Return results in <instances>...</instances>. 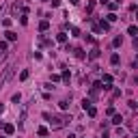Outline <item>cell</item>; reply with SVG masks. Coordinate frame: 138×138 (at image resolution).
I'll use <instances>...</instances> for the list:
<instances>
[{
	"instance_id": "16",
	"label": "cell",
	"mask_w": 138,
	"mask_h": 138,
	"mask_svg": "<svg viewBox=\"0 0 138 138\" xmlns=\"http://www.w3.org/2000/svg\"><path fill=\"white\" fill-rule=\"evenodd\" d=\"M37 132H39V136H45V134H47V129H45V127H39Z\"/></svg>"
},
{
	"instance_id": "15",
	"label": "cell",
	"mask_w": 138,
	"mask_h": 138,
	"mask_svg": "<svg viewBox=\"0 0 138 138\" xmlns=\"http://www.w3.org/2000/svg\"><path fill=\"white\" fill-rule=\"evenodd\" d=\"M97 56H99V50H97V47H95V50L91 52V58H97Z\"/></svg>"
},
{
	"instance_id": "22",
	"label": "cell",
	"mask_w": 138,
	"mask_h": 138,
	"mask_svg": "<svg viewBox=\"0 0 138 138\" xmlns=\"http://www.w3.org/2000/svg\"><path fill=\"white\" fill-rule=\"evenodd\" d=\"M136 138H138V136H136Z\"/></svg>"
},
{
	"instance_id": "13",
	"label": "cell",
	"mask_w": 138,
	"mask_h": 138,
	"mask_svg": "<svg viewBox=\"0 0 138 138\" xmlns=\"http://www.w3.org/2000/svg\"><path fill=\"white\" fill-rule=\"evenodd\" d=\"M28 76H30V74H28V69H24V71H22V74H20V80H26V78H28Z\"/></svg>"
},
{
	"instance_id": "11",
	"label": "cell",
	"mask_w": 138,
	"mask_h": 138,
	"mask_svg": "<svg viewBox=\"0 0 138 138\" xmlns=\"http://www.w3.org/2000/svg\"><path fill=\"white\" fill-rule=\"evenodd\" d=\"M110 63H112V65H119V54H112V56H110Z\"/></svg>"
},
{
	"instance_id": "10",
	"label": "cell",
	"mask_w": 138,
	"mask_h": 138,
	"mask_svg": "<svg viewBox=\"0 0 138 138\" xmlns=\"http://www.w3.org/2000/svg\"><path fill=\"white\" fill-rule=\"evenodd\" d=\"M99 28H104V30H110V22H104V20H101V24H99Z\"/></svg>"
},
{
	"instance_id": "19",
	"label": "cell",
	"mask_w": 138,
	"mask_h": 138,
	"mask_svg": "<svg viewBox=\"0 0 138 138\" xmlns=\"http://www.w3.org/2000/svg\"><path fill=\"white\" fill-rule=\"evenodd\" d=\"M69 2H71V4H78V2H80V0H69Z\"/></svg>"
},
{
	"instance_id": "4",
	"label": "cell",
	"mask_w": 138,
	"mask_h": 138,
	"mask_svg": "<svg viewBox=\"0 0 138 138\" xmlns=\"http://www.w3.org/2000/svg\"><path fill=\"white\" fill-rule=\"evenodd\" d=\"M56 41H58V43H65V41H67V35H65V33H58V35H56Z\"/></svg>"
},
{
	"instance_id": "7",
	"label": "cell",
	"mask_w": 138,
	"mask_h": 138,
	"mask_svg": "<svg viewBox=\"0 0 138 138\" xmlns=\"http://www.w3.org/2000/svg\"><path fill=\"white\" fill-rule=\"evenodd\" d=\"M121 121H123V117H121V115H115V119H112V123H115V125H121Z\"/></svg>"
},
{
	"instance_id": "9",
	"label": "cell",
	"mask_w": 138,
	"mask_h": 138,
	"mask_svg": "<svg viewBox=\"0 0 138 138\" xmlns=\"http://www.w3.org/2000/svg\"><path fill=\"white\" fill-rule=\"evenodd\" d=\"M86 110H88V117H95V115H97V108H93V106H88Z\"/></svg>"
},
{
	"instance_id": "6",
	"label": "cell",
	"mask_w": 138,
	"mask_h": 138,
	"mask_svg": "<svg viewBox=\"0 0 138 138\" xmlns=\"http://www.w3.org/2000/svg\"><path fill=\"white\" fill-rule=\"evenodd\" d=\"M47 28H50V24H47V20H43L39 24V30H47Z\"/></svg>"
},
{
	"instance_id": "3",
	"label": "cell",
	"mask_w": 138,
	"mask_h": 138,
	"mask_svg": "<svg viewBox=\"0 0 138 138\" xmlns=\"http://www.w3.org/2000/svg\"><path fill=\"white\" fill-rule=\"evenodd\" d=\"M74 52H76V58H80V61H82V58L86 56V54H84V50H82V47H78V50H74Z\"/></svg>"
},
{
	"instance_id": "21",
	"label": "cell",
	"mask_w": 138,
	"mask_h": 138,
	"mask_svg": "<svg viewBox=\"0 0 138 138\" xmlns=\"http://www.w3.org/2000/svg\"><path fill=\"white\" fill-rule=\"evenodd\" d=\"M67 138H76V136H74V134H69V136H67Z\"/></svg>"
},
{
	"instance_id": "14",
	"label": "cell",
	"mask_w": 138,
	"mask_h": 138,
	"mask_svg": "<svg viewBox=\"0 0 138 138\" xmlns=\"http://www.w3.org/2000/svg\"><path fill=\"white\" fill-rule=\"evenodd\" d=\"M93 9H95V2H93V0H91V2H88V7H86V13H91Z\"/></svg>"
},
{
	"instance_id": "8",
	"label": "cell",
	"mask_w": 138,
	"mask_h": 138,
	"mask_svg": "<svg viewBox=\"0 0 138 138\" xmlns=\"http://www.w3.org/2000/svg\"><path fill=\"white\" fill-rule=\"evenodd\" d=\"M127 33H129V35H134V37H136V35H138V26H129V28H127Z\"/></svg>"
},
{
	"instance_id": "1",
	"label": "cell",
	"mask_w": 138,
	"mask_h": 138,
	"mask_svg": "<svg viewBox=\"0 0 138 138\" xmlns=\"http://www.w3.org/2000/svg\"><path fill=\"white\" fill-rule=\"evenodd\" d=\"M50 119H52V121H50L52 127H63V125L67 123V117H61V115H58V117H50Z\"/></svg>"
},
{
	"instance_id": "20",
	"label": "cell",
	"mask_w": 138,
	"mask_h": 138,
	"mask_svg": "<svg viewBox=\"0 0 138 138\" xmlns=\"http://www.w3.org/2000/svg\"><path fill=\"white\" fill-rule=\"evenodd\" d=\"M2 110H4V108H2V104H0V115H2Z\"/></svg>"
},
{
	"instance_id": "23",
	"label": "cell",
	"mask_w": 138,
	"mask_h": 138,
	"mask_svg": "<svg viewBox=\"0 0 138 138\" xmlns=\"http://www.w3.org/2000/svg\"><path fill=\"white\" fill-rule=\"evenodd\" d=\"M136 106H138V104H136Z\"/></svg>"
},
{
	"instance_id": "5",
	"label": "cell",
	"mask_w": 138,
	"mask_h": 138,
	"mask_svg": "<svg viewBox=\"0 0 138 138\" xmlns=\"http://www.w3.org/2000/svg\"><path fill=\"white\" fill-rule=\"evenodd\" d=\"M4 132H7V134H13V132H15V125L7 123V125H4Z\"/></svg>"
},
{
	"instance_id": "12",
	"label": "cell",
	"mask_w": 138,
	"mask_h": 138,
	"mask_svg": "<svg viewBox=\"0 0 138 138\" xmlns=\"http://www.w3.org/2000/svg\"><path fill=\"white\" fill-rule=\"evenodd\" d=\"M121 43H123V39H121V37H115V41H112V45H115V47H119Z\"/></svg>"
},
{
	"instance_id": "17",
	"label": "cell",
	"mask_w": 138,
	"mask_h": 138,
	"mask_svg": "<svg viewBox=\"0 0 138 138\" xmlns=\"http://www.w3.org/2000/svg\"><path fill=\"white\" fill-rule=\"evenodd\" d=\"M7 47H9V45H7V41H0V50H7Z\"/></svg>"
},
{
	"instance_id": "18",
	"label": "cell",
	"mask_w": 138,
	"mask_h": 138,
	"mask_svg": "<svg viewBox=\"0 0 138 138\" xmlns=\"http://www.w3.org/2000/svg\"><path fill=\"white\" fill-rule=\"evenodd\" d=\"M61 4V0H52V7H58Z\"/></svg>"
},
{
	"instance_id": "2",
	"label": "cell",
	"mask_w": 138,
	"mask_h": 138,
	"mask_svg": "<svg viewBox=\"0 0 138 138\" xmlns=\"http://www.w3.org/2000/svg\"><path fill=\"white\" fill-rule=\"evenodd\" d=\"M4 37H7V41H15V39H17V35H15L13 30H7V33H4Z\"/></svg>"
}]
</instances>
